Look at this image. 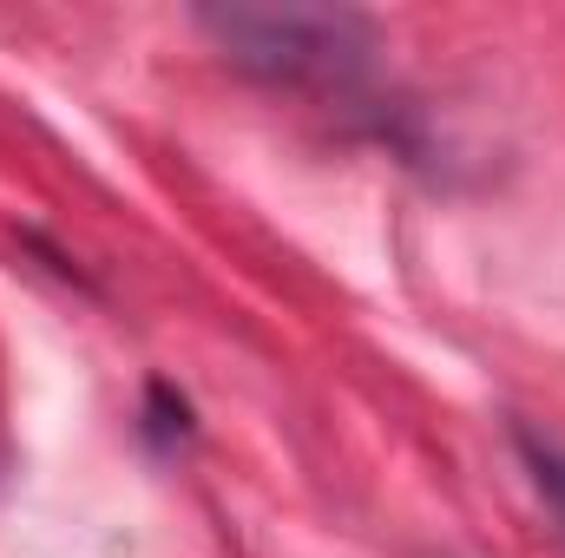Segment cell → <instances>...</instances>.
<instances>
[{
	"mask_svg": "<svg viewBox=\"0 0 565 558\" xmlns=\"http://www.w3.org/2000/svg\"><path fill=\"white\" fill-rule=\"evenodd\" d=\"M513 447H520V466H526V480L540 486V500L553 506V519L565 526V440L520 427V433H513Z\"/></svg>",
	"mask_w": 565,
	"mask_h": 558,
	"instance_id": "2",
	"label": "cell"
},
{
	"mask_svg": "<svg viewBox=\"0 0 565 558\" xmlns=\"http://www.w3.org/2000/svg\"><path fill=\"white\" fill-rule=\"evenodd\" d=\"M198 26L257 79L342 93L375 60V20L349 7H204Z\"/></svg>",
	"mask_w": 565,
	"mask_h": 558,
	"instance_id": "1",
	"label": "cell"
}]
</instances>
